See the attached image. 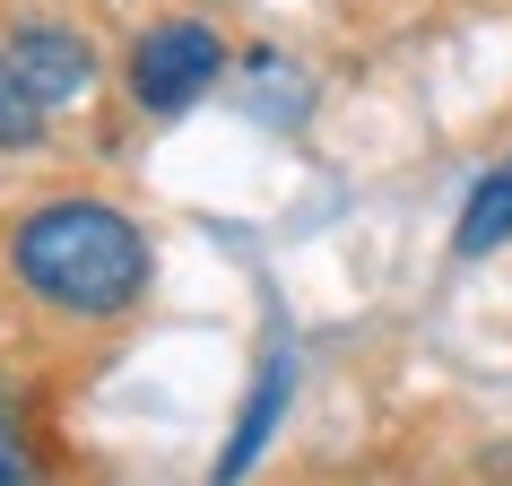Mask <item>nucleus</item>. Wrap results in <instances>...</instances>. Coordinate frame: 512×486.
Masks as SVG:
<instances>
[{
	"label": "nucleus",
	"instance_id": "1",
	"mask_svg": "<svg viewBox=\"0 0 512 486\" xmlns=\"http://www.w3.org/2000/svg\"><path fill=\"white\" fill-rule=\"evenodd\" d=\"M0 261H9V287L53 313V322L79 330H113L131 322L148 287H157V243L122 200L105 191H44L9 217L0 235Z\"/></svg>",
	"mask_w": 512,
	"mask_h": 486
},
{
	"label": "nucleus",
	"instance_id": "2",
	"mask_svg": "<svg viewBox=\"0 0 512 486\" xmlns=\"http://www.w3.org/2000/svg\"><path fill=\"white\" fill-rule=\"evenodd\" d=\"M226 70H235V44H226V27L200 18V9H157V18L122 44V96H131V113H148V122H183L200 96L226 87Z\"/></svg>",
	"mask_w": 512,
	"mask_h": 486
},
{
	"label": "nucleus",
	"instance_id": "3",
	"mask_svg": "<svg viewBox=\"0 0 512 486\" xmlns=\"http://www.w3.org/2000/svg\"><path fill=\"white\" fill-rule=\"evenodd\" d=\"M0 53L18 61V79L35 87L44 113H70V105H87L105 87V44L79 18H61V9H18L9 35H0Z\"/></svg>",
	"mask_w": 512,
	"mask_h": 486
},
{
	"label": "nucleus",
	"instance_id": "4",
	"mask_svg": "<svg viewBox=\"0 0 512 486\" xmlns=\"http://www.w3.org/2000/svg\"><path fill=\"white\" fill-rule=\"evenodd\" d=\"M296 382H304L296 339H287V330H270V348H261V365H252V382H243L235 426H226V443H217V460H209V486H243L252 469H261V452L278 443L287 408H296Z\"/></svg>",
	"mask_w": 512,
	"mask_h": 486
},
{
	"label": "nucleus",
	"instance_id": "5",
	"mask_svg": "<svg viewBox=\"0 0 512 486\" xmlns=\"http://www.w3.org/2000/svg\"><path fill=\"white\" fill-rule=\"evenodd\" d=\"M512 243V157H495L469 183V200H460V217H452V252L460 261H486V252H504Z\"/></svg>",
	"mask_w": 512,
	"mask_h": 486
},
{
	"label": "nucleus",
	"instance_id": "6",
	"mask_svg": "<svg viewBox=\"0 0 512 486\" xmlns=\"http://www.w3.org/2000/svg\"><path fill=\"white\" fill-rule=\"evenodd\" d=\"M0 486H53V460H44V426L35 408L0 382Z\"/></svg>",
	"mask_w": 512,
	"mask_h": 486
},
{
	"label": "nucleus",
	"instance_id": "7",
	"mask_svg": "<svg viewBox=\"0 0 512 486\" xmlns=\"http://www.w3.org/2000/svg\"><path fill=\"white\" fill-rule=\"evenodd\" d=\"M44 139H53V113L35 105V87L18 79V61L0 53V157H27Z\"/></svg>",
	"mask_w": 512,
	"mask_h": 486
}]
</instances>
